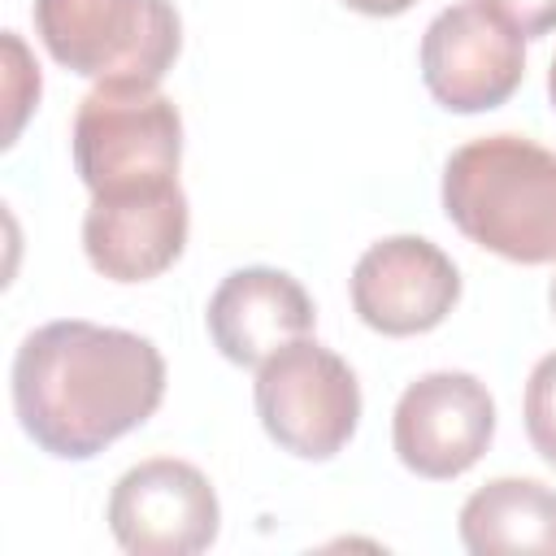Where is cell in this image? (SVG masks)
<instances>
[{
    "label": "cell",
    "instance_id": "cell-1",
    "mask_svg": "<svg viewBox=\"0 0 556 556\" xmlns=\"http://www.w3.org/2000/svg\"><path fill=\"white\" fill-rule=\"evenodd\" d=\"M165 400V356L152 339L61 317L30 330L13 356V413L56 460H91L139 430Z\"/></svg>",
    "mask_w": 556,
    "mask_h": 556
},
{
    "label": "cell",
    "instance_id": "cell-2",
    "mask_svg": "<svg viewBox=\"0 0 556 556\" xmlns=\"http://www.w3.org/2000/svg\"><path fill=\"white\" fill-rule=\"evenodd\" d=\"M443 213L478 248L513 265L556 261V152L526 135L460 143L443 165Z\"/></svg>",
    "mask_w": 556,
    "mask_h": 556
},
{
    "label": "cell",
    "instance_id": "cell-3",
    "mask_svg": "<svg viewBox=\"0 0 556 556\" xmlns=\"http://www.w3.org/2000/svg\"><path fill=\"white\" fill-rule=\"evenodd\" d=\"M70 152L91 195H126L178 182V104L148 83H96L74 113Z\"/></svg>",
    "mask_w": 556,
    "mask_h": 556
},
{
    "label": "cell",
    "instance_id": "cell-4",
    "mask_svg": "<svg viewBox=\"0 0 556 556\" xmlns=\"http://www.w3.org/2000/svg\"><path fill=\"white\" fill-rule=\"evenodd\" d=\"M30 17L48 56L91 83L156 87L182 48L174 0H35Z\"/></svg>",
    "mask_w": 556,
    "mask_h": 556
},
{
    "label": "cell",
    "instance_id": "cell-5",
    "mask_svg": "<svg viewBox=\"0 0 556 556\" xmlns=\"http://www.w3.org/2000/svg\"><path fill=\"white\" fill-rule=\"evenodd\" d=\"M252 404L265 434L300 460H330L361 426V382L352 365L308 334L256 365Z\"/></svg>",
    "mask_w": 556,
    "mask_h": 556
},
{
    "label": "cell",
    "instance_id": "cell-6",
    "mask_svg": "<svg viewBox=\"0 0 556 556\" xmlns=\"http://www.w3.org/2000/svg\"><path fill=\"white\" fill-rule=\"evenodd\" d=\"M421 83L447 113L500 109L526 78V39L482 0L434 13L421 35Z\"/></svg>",
    "mask_w": 556,
    "mask_h": 556
},
{
    "label": "cell",
    "instance_id": "cell-7",
    "mask_svg": "<svg viewBox=\"0 0 556 556\" xmlns=\"http://www.w3.org/2000/svg\"><path fill=\"white\" fill-rule=\"evenodd\" d=\"M495 434V400L465 369H434L408 382L391 413V443L408 473L447 482L469 473Z\"/></svg>",
    "mask_w": 556,
    "mask_h": 556
},
{
    "label": "cell",
    "instance_id": "cell-8",
    "mask_svg": "<svg viewBox=\"0 0 556 556\" xmlns=\"http://www.w3.org/2000/svg\"><path fill=\"white\" fill-rule=\"evenodd\" d=\"M109 530L130 556H195L222 530L213 482L178 456L130 465L109 495Z\"/></svg>",
    "mask_w": 556,
    "mask_h": 556
},
{
    "label": "cell",
    "instance_id": "cell-9",
    "mask_svg": "<svg viewBox=\"0 0 556 556\" xmlns=\"http://www.w3.org/2000/svg\"><path fill=\"white\" fill-rule=\"evenodd\" d=\"M456 300L460 269L421 235L378 239L352 265V308L378 334H426L456 308Z\"/></svg>",
    "mask_w": 556,
    "mask_h": 556
},
{
    "label": "cell",
    "instance_id": "cell-10",
    "mask_svg": "<svg viewBox=\"0 0 556 556\" xmlns=\"http://www.w3.org/2000/svg\"><path fill=\"white\" fill-rule=\"evenodd\" d=\"M187 230L191 213L178 182L91 195V208L83 213V252L109 282H148L182 256Z\"/></svg>",
    "mask_w": 556,
    "mask_h": 556
},
{
    "label": "cell",
    "instance_id": "cell-11",
    "mask_svg": "<svg viewBox=\"0 0 556 556\" xmlns=\"http://www.w3.org/2000/svg\"><path fill=\"white\" fill-rule=\"evenodd\" d=\"M313 321H317V308L300 287V278L269 265H248L226 274L204 308L213 348L243 369H256L265 356H274L291 339L313 334Z\"/></svg>",
    "mask_w": 556,
    "mask_h": 556
},
{
    "label": "cell",
    "instance_id": "cell-12",
    "mask_svg": "<svg viewBox=\"0 0 556 556\" xmlns=\"http://www.w3.org/2000/svg\"><path fill=\"white\" fill-rule=\"evenodd\" d=\"M460 543L473 556L543 552L556 556V491L539 478H491L456 517Z\"/></svg>",
    "mask_w": 556,
    "mask_h": 556
},
{
    "label": "cell",
    "instance_id": "cell-13",
    "mask_svg": "<svg viewBox=\"0 0 556 556\" xmlns=\"http://www.w3.org/2000/svg\"><path fill=\"white\" fill-rule=\"evenodd\" d=\"M521 417H526V434L530 447L556 465V352H547L530 378H526V400H521Z\"/></svg>",
    "mask_w": 556,
    "mask_h": 556
},
{
    "label": "cell",
    "instance_id": "cell-14",
    "mask_svg": "<svg viewBox=\"0 0 556 556\" xmlns=\"http://www.w3.org/2000/svg\"><path fill=\"white\" fill-rule=\"evenodd\" d=\"M491 13H500L521 39H543L556 30V0H482Z\"/></svg>",
    "mask_w": 556,
    "mask_h": 556
},
{
    "label": "cell",
    "instance_id": "cell-15",
    "mask_svg": "<svg viewBox=\"0 0 556 556\" xmlns=\"http://www.w3.org/2000/svg\"><path fill=\"white\" fill-rule=\"evenodd\" d=\"M343 4L356 9V13H365V17H395V13L413 9L417 0H343Z\"/></svg>",
    "mask_w": 556,
    "mask_h": 556
},
{
    "label": "cell",
    "instance_id": "cell-16",
    "mask_svg": "<svg viewBox=\"0 0 556 556\" xmlns=\"http://www.w3.org/2000/svg\"><path fill=\"white\" fill-rule=\"evenodd\" d=\"M547 96H552V109H556V61H552V70H547Z\"/></svg>",
    "mask_w": 556,
    "mask_h": 556
},
{
    "label": "cell",
    "instance_id": "cell-17",
    "mask_svg": "<svg viewBox=\"0 0 556 556\" xmlns=\"http://www.w3.org/2000/svg\"><path fill=\"white\" fill-rule=\"evenodd\" d=\"M547 300H552V313H556V278H552V287H547Z\"/></svg>",
    "mask_w": 556,
    "mask_h": 556
}]
</instances>
